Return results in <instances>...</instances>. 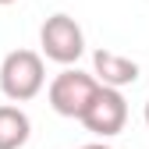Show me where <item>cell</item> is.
Here are the masks:
<instances>
[{"label": "cell", "mask_w": 149, "mask_h": 149, "mask_svg": "<svg viewBox=\"0 0 149 149\" xmlns=\"http://www.w3.org/2000/svg\"><path fill=\"white\" fill-rule=\"evenodd\" d=\"M46 68L36 50H11L0 64V89L11 103H29L43 92Z\"/></svg>", "instance_id": "obj_1"}, {"label": "cell", "mask_w": 149, "mask_h": 149, "mask_svg": "<svg viewBox=\"0 0 149 149\" xmlns=\"http://www.w3.org/2000/svg\"><path fill=\"white\" fill-rule=\"evenodd\" d=\"M100 92V82L96 74H85L78 68H64L57 78L50 82L46 96H50V107L57 110L61 117H85V110L92 107V100H96Z\"/></svg>", "instance_id": "obj_2"}, {"label": "cell", "mask_w": 149, "mask_h": 149, "mask_svg": "<svg viewBox=\"0 0 149 149\" xmlns=\"http://www.w3.org/2000/svg\"><path fill=\"white\" fill-rule=\"evenodd\" d=\"M39 46H43V57L53 61V64H78V57L85 53V36H82V25L74 22L71 14L57 11L50 14L43 29H39Z\"/></svg>", "instance_id": "obj_3"}, {"label": "cell", "mask_w": 149, "mask_h": 149, "mask_svg": "<svg viewBox=\"0 0 149 149\" xmlns=\"http://www.w3.org/2000/svg\"><path fill=\"white\" fill-rule=\"evenodd\" d=\"M82 124H85V132L100 135V139H110V135L124 132V124H128V100L121 96V89L100 85V92H96V100H92V107L85 110Z\"/></svg>", "instance_id": "obj_4"}, {"label": "cell", "mask_w": 149, "mask_h": 149, "mask_svg": "<svg viewBox=\"0 0 149 149\" xmlns=\"http://www.w3.org/2000/svg\"><path fill=\"white\" fill-rule=\"evenodd\" d=\"M92 74L107 89H124L139 82V64L132 57H121L114 50H96L92 53Z\"/></svg>", "instance_id": "obj_5"}, {"label": "cell", "mask_w": 149, "mask_h": 149, "mask_svg": "<svg viewBox=\"0 0 149 149\" xmlns=\"http://www.w3.org/2000/svg\"><path fill=\"white\" fill-rule=\"evenodd\" d=\"M32 135V121L22 107L0 103V149H22Z\"/></svg>", "instance_id": "obj_6"}, {"label": "cell", "mask_w": 149, "mask_h": 149, "mask_svg": "<svg viewBox=\"0 0 149 149\" xmlns=\"http://www.w3.org/2000/svg\"><path fill=\"white\" fill-rule=\"evenodd\" d=\"M78 149H110L107 142H89V146H78Z\"/></svg>", "instance_id": "obj_7"}, {"label": "cell", "mask_w": 149, "mask_h": 149, "mask_svg": "<svg viewBox=\"0 0 149 149\" xmlns=\"http://www.w3.org/2000/svg\"><path fill=\"white\" fill-rule=\"evenodd\" d=\"M142 117H146V124H149V100H146V110H142Z\"/></svg>", "instance_id": "obj_8"}, {"label": "cell", "mask_w": 149, "mask_h": 149, "mask_svg": "<svg viewBox=\"0 0 149 149\" xmlns=\"http://www.w3.org/2000/svg\"><path fill=\"white\" fill-rule=\"evenodd\" d=\"M0 4H14V0H0Z\"/></svg>", "instance_id": "obj_9"}]
</instances>
